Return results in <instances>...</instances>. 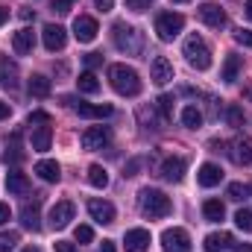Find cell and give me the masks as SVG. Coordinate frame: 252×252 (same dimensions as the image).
I'll use <instances>...</instances> for the list:
<instances>
[{"label":"cell","mask_w":252,"mask_h":252,"mask_svg":"<svg viewBox=\"0 0 252 252\" xmlns=\"http://www.w3.org/2000/svg\"><path fill=\"white\" fill-rule=\"evenodd\" d=\"M173 103H176V100H173L170 94H161V97H158V109H161L164 118H173Z\"/></svg>","instance_id":"d590c367"},{"label":"cell","mask_w":252,"mask_h":252,"mask_svg":"<svg viewBox=\"0 0 252 252\" xmlns=\"http://www.w3.org/2000/svg\"><path fill=\"white\" fill-rule=\"evenodd\" d=\"M21 223H24V229H30V232H38L41 229V214H38V202H27L24 208H21Z\"/></svg>","instance_id":"7402d4cb"},{"label":"cell","mask_w":252,"mask_h":252,"mask_svg":"<svg viewBox=\"0 0 252 252\" xmlns=\"http://www.w3.org/2000/svg\"><path fill=\"white\" fill-rule=\"evenodd\" d=\"M50 121H53V118H50L47 112H32V115L27 118V124L32 126V129H35V126H47V124H50Z\"/></svg>","instance_id":"8d00e7d4"},{"label":"cell","mask_w":252,"mask_h":252,"mask_svg":"<svg viewBox=\"0 0 252 252\" xmlns=\"http://www.w3.org/2000/svg\"><path fill=\"white\" fill-rule=\"evenodd\" d=\"M50 141H53V129H50V124L47 126H35V129H32V150H35V153L50 150Z\"/></svg>","instance_id":"d4e9b609"},{"label":"cell","mask_w":252,"mask_h":252,"mask_svg":"<svg viewBox=\"0 0 252 252\" xmlns=\"http://www.w3.org/2000/svg\"><path fill=\"white\" fill-rule=\"evenodd\" d=\"M6 190L15 193V196H27V193H30V179H27L24 173L12 170V173L6 176Z\"/></svg>","instance_id":"603a6c76"},{"label":"cell","mask_w":252,"mask_h":252,"mask_svg":"<svg viewBox=\"0 0 252 252\" xmlns=\"http://www.w3.org/2000/svg\"><path fill=\"white\" fill-rule=\"evenodd\" d=\"M138 118H141V124L147 126V129H156V118H153V112H150V109H141V112H138Z\"/></svg>","instance_id":"60d3db41"},{"label":"cell","mask_w":252,"mask_h":252,"mask_svg":"<svg viewBox=\"0 0 252 252\" xmlns=\"http://www.w3.org/2000/svg\"><path fill=\"white\" fill-rule=\"evenodd\" d=\"M235 226H238L241 232H250V235H252V211L241 208V211L235 214Z\"/></svg>","instance_id":"1f68e13d"},{"label":"cell","mask_w":252,"mask_h":252,"mask_svg":"<svg viewBox=\"0 0 252 252\" xmlns=\"http://www.w3.org/2000/svg\"><path fill=\"white\" fill-rule=\"evenodd\" d=\"M247 193H250V188H247L244 182H232V185H229V190H226V196H229V199H235V202L247 199Z\"/></svg>","instance_id":"d6a6232c"},{"label":"cell","mask_w":252,"mask_h":252,"mask_svg":"<svg viewBox=\"0 0 252 252\" xmlns=\"http://www.w3.org/2000/svg\"><path fill=\"white\" fill-rule=\"evenodd\" d=\"M50 88H53V85H50V79H47L44 73H32L30 82H27V91H30L32 97H47Z\"/></svg>","instance_id":"484cf974"},{"label":"cell","mask_w":252,"mask_h":252,"mask_svg":"<svg viewBox=\"0 0 252 252\" xmlns=\"http://www.w3.org/2000/svg\"><path fill=\"white\" fill-rule=\"evenodd\" d=\"M88 182L97 190L109 188V173H106V167H103V164H91V167H88Z\"/></svg>","instance_id":"f546056e"},{"label":"cell","mask_w":252,"mask_h":252,"mask_svg":"<svg viewBox=\"0 0 252 252\" xmlns=\"http://www.w3.org/2000/svg\"><path fill=\"white\" fill-rule=\"evenodd\" d=\"M18 85V64L9 56H0V88H15Z\"/></svg>","instance_id":"ffe728a7"},{"label":"cell","mask_w":252,"mask_h":252,"mask_svg":"<svg viewBox=\"0 0 252 252\" xmlns=\"http://www.w3.org/2000/svg\"><path fill=\"white\" fill-rule=\"evenodd\" d=\"M94 6H97L100 12H112V9H115V0H94Z\"/></svg>","instance_id":"7bdbcfd3"},{"label":"cell","mask_w":252,"mask_h":252,"mask_svg":"<svg viewBox=\"0 0 252 252\" xmlns=\"http://www.w3.org/2000/svg\"><path fill=\"white\" fill-rule=\"evenodd\" d=\"M18 244V232H0V252H12Z\"/></svg>","instance_id":"e575fe53"},{"label":"cell","mask_w":252,"mask_h":252,"mask_svg":"<svg viewBox=\"0 0 252 252\" xmlns=\"http://www.w3.org/2000/svg\"><path fill=\"white\" fill-rule=\"evenodd\" d=\"M182 50H185V59H188L190 67H196V70H208L211 67V50H208V44L199 35H188Z\"/></svg>","instance_id":"277c9868"},{"label":"cell","mask_w":252,"mask_h":252,"mask_svg":"<svg viewBox=\"0 0 252 252\" xmlns=\"http://www.w3.org/2000/svg\"><path fill=\"white\" fill-rule=\"evenodd\" d=\"M88 214H91L97 223H103V226L115 223V205H112L109 199H88Z\"/></svg>","instance_id":"4fadbf2b"},{"label":"cell","mask_w":252,"mask_h":252,"mask_svg":"<svg viewBox=\"0 0 252 252\" xmlns=\"http://www.w3.org/2000/svg\"><path fill=\"white\" fill-rule=\"evenodd\" d=\"M56 252H79L73 244H67V241H56Z\"/></svg>","instance_id":"f6af8a7d"},{"label":"cell","mask_w":252,"mask_h":252,"mask_svg":"<svg viewBox=\"0 0 252 252\" xmlns=\"http://www.w3.org/2000/svg\"><path fill=\"white\" fill-rule=\"evenodd\" d=\"M24 252H41V250H38V247H27Z\"/></svg>","instance_id":"f5cc1de1"},{"label":"cell","mask_w":252,"mask_h":252,"mask_svg":"<svg viewBox=\"0 0 252 252\" xmlns=\"http://www.w3.org/2000/svg\"><path fill=\"white\" fill-rule=\"evenodd\" d=\"M150 76H153L156 85H167V82L173 79V64L167 62L164 56H156L153 64H150Z\"/></svg>","instance_id":"2e32d148"},{"label":"cell","mask_w":252,"mask_h":252,"mask_svg":"<svg viewBox=\"0 0 252 252\" xmlns=\"http://www.w3.org/2000/svg\"><path fill=\"white\" fill-rule=\"evenodd\" d=\"M109 82L121 97H138L141 94V76L129 64H112L109 67Z\"/></svg>","instance_id":"6da1fadb"},{"label":"cell","mask_w":252,"mask_h":252,"mask_svg":"<svg viewBox=\"0 0 252 252\" xmlns=\"http://www.w3.org/2000/svg\"><path fill=\"white\" fill-rule=\"evenodd\" d=\"M112 41H115V47L126 53V56H138L141 50H144V38H141V32L135 30V27H129V24H115L112 27Z\"/></svg>","instance_id":"3957f363"},{"label":"cell","mask_w":252,"mask_h":252,"mask_svg":"<svg viewBox=\"0 0 252 252\" xmlns=\"http://www.w3.org/2000/svg\"><path fill=\"white\" fill-rule=\"evenodd\" d=\"M235 241H232V235L229 232H211L208 238H205V252H220V250H229Z\"/></svg>","instance_id":"cb8c5ba5"},{"label":"cell","mask_w":252,"mask_h":252,"mask_svg":"<svg viewBox=\"0 0 252 252\" xmlns=\"http://www.w3.org/2000/svg\"><path fill=\"white\" fill-rule=\"evenodd\" d=\"M12 47H15V53H18V56L32 53V47H35V32H32L30 27L18 30V32H15V38H12Z\"/></svg>","instance_id":"ac0fdd59"},{"label":"cell","mask_w":252,"mask_h":252,"mask_svg":"<svg viewBox=\"0 0 252 252\" xmlns=\"http://www.w3.org/2000/svg\"><path fill=\"white\" fill-rule=\"evenodd\" d=\"M173 3H188V0H173Z\"/></svg>","instance_id":"db71d44e"},{"label":"cell","mask_w":252,"mask_h":252,"mask_svg":"<svg viewBox=\"0 0 252 252\" xmlns=\"http://www.w3.org/2000/svg\"><path fill=\"white\" fill-rule=\"evenodd\" d=\"M161 247H164V252H190V235L185 232V229H179V226L164 229Z\"/></svg>","instance_id":"52a82bcc"},{"label":"cell","mask_w":252,"mask_h":252,"mask_svg":"<svg viewBox=\"0 0 252 252\" xmlns=\"http://www.w3.org/2000/svg\"><path fill=\"white\" fill-rule=\"evenodd\" d=\"M35 173H38L44 182H59V179H62V167H59L53 158H41V161L35 164Z\"/></svg>","instance_id":"44dd1931"},{"label":"cell","mask_w":252,"mask_h":252,"mask_svg":"<svg viewBox=\"0 0 252 252\" xmlns=\"http://www.w3.org/2000/svg\"><path fill=\"white\" fill-rule=\"evenodd\" d=\"M76 88H79L82 94H97V91H100V79L94 76V70H82L79 79H76Z\"/></svg>","instance_id":"83f0119b"},{"label":"cell","mask_w":252,"mask_h":252,"mask_svg":"<svg viewBox=\"0 0 252 252\" xmlns=\"http://www.w3.org/2000/svg\"><path fill=\"white\" fill-rule=\"evenodd\" d=\"M138 205H141V211L153 220V217H167L170 211H173V202H170V196L164 193V190H156V188H144L138 193Z\"/></svg>","instance_id":"7a4b0ae2"},{"label":"cell","mask_w":252,"mask_h":252,"mask_svg":"<svg viewBox=\"0 0 252 252\" xmlns=\"http://www.w3.org/2000/svg\"><path fill=\"white\" fill-rule=\"evenodd\" d=\"M6 21H9V9H3V6H0V27H3Z\"/></svg>","instance_id":"681fc988"},{"label":"cell","mask_w":252,"mask_h":252,"mask_svg":"<svg viewBox=\"0 0 252 252\" xmlns=\"http://www.w3.org/2000/svg\"><path fill=\"white\" fill-rule=\"evenodd\" d=\"M229 156H232L235 164H252V138L250 135H238V138L232 141Z\"/></svg>","instance_id":"8fae6325"},{"label":"cell","mask_w":252,"mask_h":252,"mask_svg":"<svg viewBox=\"0 0 252 252\" xmlns=\"http://www.w3.org/2000/svg\"><path fill=\"white\" fill-rule=\"evenodd\" d=\"M244 15L252 21V0H247V6H244Z\"/></svg>","instance_id":"f907efd6"},{"label":"cell","mask_w":252,"mask_h":252,"mask_svg":"<svg viewBox=\"0 0 252 252\" xmlns=\"http://www.w3.org/2000/svg\"><path fill=\"white\" fill-rule=\"evenodd\" d=\"M199 18L208 27H214V30H223L226 27V12L220 9V3H202L199 6Z\"/></svg>","instance_id":"9a60e30c"},{"label":"cell","mask_w":252,"mask_h":252,"mask_svg":"<svg viewBox=\"0 0 252 252\" xmlns=\"http://www.w3.org/2000/svg\"><path fill=\"white\" fill-rule=\"evenodd\" d=\"M73 214H76V208H73V202H67V199H62V202H56L53 208H50V226L53 229H64V226H70V220H73Z\"/></svg>","instance_id":"30bf717a"},{"label":"cell","mask_w":252,"mask_h":252,"mask_svg":"<svg viewBox=\"0 0 252 252\" xmlns=\"http://www.w3.org/2000/svg\"><path fill=\"white\" fill-rule=\"evenodd\" d=\"M64 103H70L79 118H91V121H103V118H109L115 112L109 103H76L73 97H64Z\"/></svg>","instance_id":"8992f818"},{"label":"cell","mask_w":252,"mask_h":252,"mask_svg":"<svg viewBox=\"0 0 252 252\" xmlns=\"http://www.w3.org/2000/svg\"><path fill=\"white\" fill-rule=\"evenodd\" d=\"M185 170H188V161L179 158V156H170V158H164V164H161V179H167V182H182V179H185Z\"/></svg>","instance_id":"7c38bea8"},{"label":"cell","mask_w":252,"mask_h":252,"mask_svg":"<svg viewBox=\"0 0 252 252\" xmlns=\"http://www.w3.org/2000/svg\"><path fill=\"white\" fill-rule=\"evenodd\" d=\"M41 38H44V47H47L50 53L62 50L64 44H67V32H64V27H59V24H47L44 32H41Z\"/></svg>","instance_id":"5bb4252c"},{"label":"cell","mask_w":252,"mask_h":252,"mask_svg":"<svg viewBox=\"0 0 252 252\" xmlns=\"http://www.w3.org/2000/svg\"><path fill=\"white\" fill-rule=\"evenodd\" d=\"M226 121H229V126H244V109L232 103V106L226 109Z\"/></svg>","instance_id":"836d02e7"},{"label":"cell","mask_w":252,"mask_h":252,"mask_svg":"<svg viewBox=\"0 0 252 252\" xmlns=\"http://www.w3.org/2000/svg\"><path fill=\"white\" fill-rule=\"evenodd\" d=\"M235 41L244 44V47H252V30H238L235 32Z\"/></svg>","instance_id":"f35d334b"},{"label":"cell","mask_w":252,"mask_h":252,"mask_svg":"<svg viewBox=\"0 0 252 252\" xmlns=\"http://www.w3.org/2000/svg\"><path fill=\"white\" fill-rule=\"evenodd\" d=\"M9 115H12V109H9V103H3V100H0V121H6Z\"/></svg>","instance_id":"7dc6e473"},{"label":"cell","mask_w":252,"mask_h":252,"mask_svg":"<svg viewBox=\"0 0 252 252\" xmlns=\"http://www.w3.org/2000/svg\"><path fill=\"white\" fill-rule=\"evenodd\" d=\"M238 252H252L250 244H238Z\"/></svg>","instance_id":"816d5d0a"},{"label":"cell","mask_w":252,"mask_h":252,"mask_svg":"<svg viewBox=\"0 0 252 252\" xmlns=\"http://www.w3.org/2000/svg\"><path fill=\"white\" fill-rule=\"evenodd\" d=\"M156 0H126V6L132 9V12H144V9H150Z\"/></svg>","instance_id":"ab89813d"},{"label":"cell","mask_w":252,"mask_h":252,"mask_svg":"<svg viewBox=\"0 0 252 252\" xmlns=\"http://www.w3.org/2000/svg\"><path fill=\"white\" fill-rule=\"evenodd\" d=\"M73 238H76L79 244H88V241L94 238V232H91V226H76V229H73Z\"/></svg>","instance_id":"74e56055"},{"label":"cell","mask_w":252,"mask_h":252,"mask_svg":"<svg viewBox=\"0 0 252 252\" xmlns=\"http://www.w3.org/2000/svg\"><path fill=\"white\" fill-rule=\"evenodd\" d=\"M97 32H100V27H97V21H94L91 15H79V18L73 21V35H76L79 44H91V41L97 38Z\"/></svg>","instance_id":"ba28073f"},{"label":"cell","mask_w":252,"mask_h":252,"mask_svg":"<svg viewBox=\"0 0 252 252\" xmlns=\"http://www.w3.org/2000/svg\"><path fill=\"white\" fill-rule=\"evenodd\" d=\"M182 124L188 126V129H199L202 126V112L196 106H185L182 109Z\"/></svg>","instance_id":"4dcf8cb0"},{"label":"cell","mask_w":252,"mask_h":252,"mask_svg":"<svg viewBox=\"0 0 252 252\" xmlns=\"http://www.w3.org/2000/svg\"><path fill=\"white\" fill-rule=\"evenodd\" d=\"M241 67H244V59L238 56V53H229L226 56V62H223V82H235L238 79V73H241Z\"/></svg>","instance_id":"4316f807"},{"label":"cell","mask_w":252,"mask_h":252,"mask_svg":"<svg viewBox=\"0 0 252 252\" xmlns=\"http://www.w3.org/2000/svg\"><path fill=\"white\" fill-rule=\"evenodd\" d=\"M100 62H103V56H100V53H88V56H85V64H88V67H97Z\"/></svg>","instance_id":"ee69618b"},{"label":"cell","mask_w":252,"mask_h":252,"mask_svg":"<svg viewBox=\"0 0 252 252\" xmlns=\"http://www.w3.org/2000/svg\"><path fill=\"white\" fill-rule=\"evenodd\" d=\"M73 3H76V0H53V12H70V9H73Z\"/></svg>","instance_id":"b9f144b4"},{"label":"cell","mask_w":252,"mask_h":252,"mask_svg":"<svg viewBox=\"0 0 252 252\" xmlns=\"http://www.w3.org/2000/svg\"><path fill=\"white\" fill-rule=\"evenodd\" d=\"M100 252H118V250H115V241H103Z\"/></svg>","instance_id":"c3c4849f"},{"label":"cell","mask_w":252,"mask_h":252,"mask_svg":"<svg viewBox=\"0 0 252 252\" xmlns=\"http://www.w3.org/2000/svg\"><path fill=\"white\" fill-rule=\"evenodd\" d=\"M9 217H12L9 205H6V202H0V226H3V223H9Z\"/></svg>","instance_id":"bcb514c9"},{"label":"cell","mask_w":252,"mask_h":252,"mask_svg":"<svg viewBox=\"0 0 252 252\" xmlns=\"http://www.w3.org/2000/svg\"><path fill=\"white\" fill-rule=\"evenodd\" d=\"M124 247L126 252H144L150 247V232L147 229H129L124 238Z\"/></svg>","instance_id":"e0dca14e"},{"label":"cell","mask_w":252,"mask_h":252,"mask_svg":"<svg viewBox=\"0 0 252 252\" xmlns=\"http://www.w3.org/2000/svg\"><path fill=\"white\" fill-rule=\"evenodd\" d=\"M79 141H82V147H85V150H103V147L112 141V132H109L106 126H91V129H85V132H82V138H79Z\"/></svg>","instance_id":"9c48e42d"},{"label":"cell","mask_w":252,"mask_h":252,"mask_svg":"<svg viewBox=\"0 0 252 252\" xmlns=\"http://www.w3.org/2000/svg\"><path fill=\"white\" fill-rule=\"evenodd\" d=\"M220 179H223V170H220L217 164H211V161H205V164L196 170V182H199L202 188H214V185H220Z\"/></svg>","instance_id":"d6986e66"},{"label":"cell","mask_w":252,"mask_h":252,"mask_svg":"<svg viewBox=\"0 0 252 252\" xmlns=\"http://www.w3.org/2000/svg\"><path fill=\"white\" fill-rule=\"evenodd\" d=\"M182 30H185V18L179 12H161L156 18V32H158L161 41H173Z\"/></svg>","instance_id":"5b68a950"},{"label":"cell","mask_w":252,"mask_h":252,"mask_svg":"<svg viewBox=\"0 0 252 252\" xmlns=\"http://www.w3.org/2000/svg\"><path fill=\"white\" fill-rule=\"evenodd\" d=\"M202 214H205V220H211V223H220V220L226 217V208H223V202H220V199H205V205H202Z\"/></svg>","instance_id":"f1b7e54d"}]
</instances>
